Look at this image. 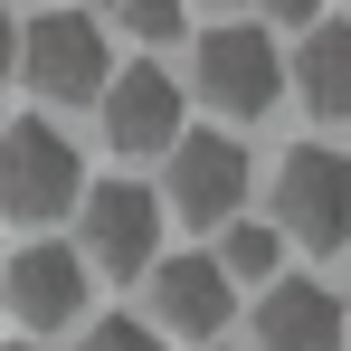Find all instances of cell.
Segmentation results:
<instances>
[{
  "label": "cell",
  "instance_id": "cell-1",
  "mask_svg": "<svg viewBox=\"0 0 351 351\" xmlns=\"http://www.w3.org/2000/svg\"><path fill=\"white\" fill-rule=\"evenodd\" d=\"M76 190H86V162H76V143H66L48 114L0 123V209H10L19 228L66 219V209H76Z\"/></svg>",
  "mask_w": 351,
  "mask_h": 351
},
{
  "label": "cell",
  "instance_id": "cell-2",
  "mask_svg": "<svg viewBox=\"0 0 351 351\" xmlns=\"http://www.w3.org/2000/svg\"><path fill=\"white\" fill-rule=\"evenodd\" d=\"M76 256H86V276L133 285L162 256V199L143 180H86L76 190Z\"/></svg>",
  "mask_w": 351,
  "mask_h": 351
},
{
  "label": "cell",
  "instance_id": "cell-3",
  "mask_svg": "<svg viewBox=\"0 0 351 351\" xmlns=\"http://www.w3.org/2000/svg\"><path fill=\"white\" fill-rule=\"evenodd\" d=\"M276 237L313 247V256H342L351 237V162L332 143H294L285 171H276Z\"/></svg>",
  "mask_w": 351,
  "mask_h": 351
},
{
  "label": "cell",
  "instance_id": "cell-4",
  "mask_svg": "<svg viewBox=\"0 0 351 351\" xmlns=\"http://www.w3.org/2000/svg\"><path fill=\"white\" fill-rule=\"evenodd\" d=\"M10 76H29V95H48V105H95L114 58H105V29L86 10H48V19L19 29V66Z\"/></svg>",
  "mask_w": 351,
  "mask_h": 351
},
{
  "label": "cell",
  "instance_id": "cell-5",
  "mask_svg": "<svg viewBox=\"0 0 351 351\" xmlns=\"http://www.w3.org/2000/svg\"><path fill=\"white\" fill-rule=\"evenodd\" d=\"M247 152H237V133H180L171 143V180L152 190L162 199V219L180 228H228L237 209H247Z\"/></svg>",
  "mask_w": 351,
  "mask_h": 351
},
{
  "label": "cell",
  "instance_id": "cell-6",
  "mask_svg": "<svg viewBox=\"0 0 351 351\" xmlns=\"http://www.w3.org/2000/svg\"><path fill=\"white\" fill-rule=\"evenodd\" d=\"M199 95H209L219 114H237V123L276 114V95H285L276 38H266V29H247V19H228V29H199Z\"/></svg>",
  "mask_w": 351,
  "mask_h": 351
},
{
  "label": "cell",
  "instance_id": "cell-7",
  "mask_svg": "<svg viewBox=\"0 0 351 351\" xmlns=\"http://www.w3.org/2000/svg\"><path fill=\"white\" fill-rule=\"evenodd\" d=\"M0 323H29V332L86 323V256L76 247H19L0 276Z\"/></svg>",
  "mask_w": 351,
  "mask_h": 351
},
{
  "label": "cell",
  "instance_id": "cell-8",
  "mask_svg": "<svg viewBox=\"0 0 351 351\" xmlns=\"http://www.w3.org/2000/svg\"><path fill=\"white\" fill-rule=\"evenodd\" d=\"M143 276H152V323L180 332V342H219L237 323V285L199 256V247H190V256H152Z\"/></svg>",
  "mask_w": 351,
  "mask_h": 351
},
{
  "label": "cell",
  "instance_id": "cell-9",
  "mask_svg": "<svg viewBox=\"0 0 351 351\" xmlns=\"http://www.w3.org/2000/svg\"><path fill=\"white\" fill-rule=\"evenodd\" d=\"M95 114H105V143L114 152H171L180 143V86L162 66H123V76H105Z\"/></svg>",
  "mask_w": 351,
  "mask_h": 351
},
{
  "label": "cell",
  "instance_id": "cell-10",
  "mask_svg": "<svg viewBox=\"0 0 351 351\" xmlns=\"http://www.w3.org/2000/svg\"><path fill=\"white\" fill-rule=\"evenodd\" d=\"M247 332H256V351H342V304L313 276H276V285H256Z\"/></svg>",
  "mask_w": 351,
  "mask_h": 351
},
{
  "label": "cell",
  "instance_id": "cell-11",
  "mask_svg": "<svg viewBox=\"0 0 351 351\" xmlns=\"http://www.w3.org/2000/svg\"><path fill=\"white\" fill-rule=\"evenodd\" d=\"M294 95H304L323 123H342V114H351V29H342V19H313V29H304Z\"/></svg>",
  "mask_w": 351,
  "mask_h": 351
},
{
  "label": "cell",
  "instance_id": "cell-12",
  "mask_svg": "<svg viewBox=\"0 0 351 351\" xmlns=\"http://www.w3.org/2000/svg\"><path fill=\"white\" fill-rule=\"evenodd\" d=\"M209 266H219L228 285H276V276H285V247H276V228H256V219H228L219 247H209Z\"/></svg>",
  "mask_w": 351,
  "mask_h": 351
},
{
  "label": "cell",
  "instance_id": "cell-13",
  "mask_svg": "<svg viewBox=\"0 0 351 351\" xmlns=\"http://www.w3.org/2000/svg\"><path fill=\"white\" fill-rule=\"evenodd\" d=\"M123 29H133L143 48H171L190 19H180V0H123Z\"/></svg>",
  "mask_w": 351,
  "mask_h": 351
},
{
  "label": "cell",
  "instance_id": "cell-14",
  "mask_svg": "<svg viewBox=\"0 0 351 351\" xmlns=\"http://www.w3.org/2000/svg\"><path fill=\"white\" fill-rule=\"evenodd\" d=\"M76 351H162V332H152V323H95Z\"/></svg>",
  "mask_w": 351,
  "mask_h": 351
},
{
  "label": "cell",
  "instance_id": "cell-15",
  "mask_svg": "<svg viewBox=\"0 0 351 351\" xmlns=\"http://www.w3.org/2000/svg\"><path fill=\"white\" fill-rule=\"evenodd\" d=\"M266 19H276V29H313V19H323V0H266Z\"/></svg>",
  "mask_w": 351,
  "mask_h": 351
},
{
  "label": "cell",
  "instance_id": "cell-16",
  "mask_svg": "<svg viewBox=\"0 0 351 351\" xmlns=\"http://www.w3.org/2000/svg\"><path fill=\"white\" fill-rule=\"evenodd\" d=\"M10 66H19V19L0 10V86H10Z\"/></svg>",
  "mask_w": 351,
  "mask_h": 351
},
{
  "label": "cell",
  "instance_id": "cell-17",
  "mask_svg": "<svg viewBox=\"0 0 351 351\" xmlns=\"http://www.w3.org/2000/svg\"><path fill=\"white\" fill-rule=\"evenodd\" d=\"M0 351H48V342H0Z\"/></svg>",
  "mask_w": 351,
  "mask_h": 351
}]
</instances>
